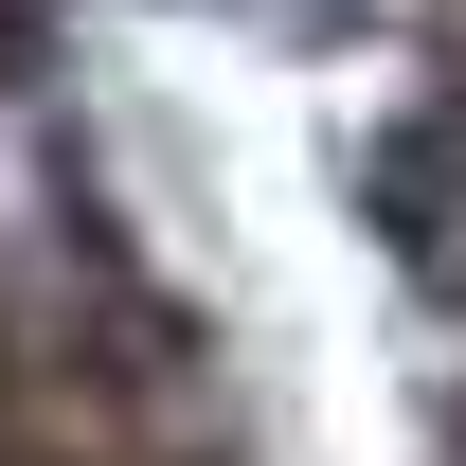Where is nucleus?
Returning a JSON list of instances; mask_svg holds the SVG:
<instances>
[{
	"instance_id": "obj_1",
	"label": "nucleus",
	"mask_w": 466,
	"mask_h": 466,
	"mask_svg": "<svg viewBox=\"0 0 466 466\" xmlns=\"http://www.w3.org/2000/svg\"><path fill=\"white\" fill-rule=\"evenodd\" d=\"M395 233H412V288H431V466H466V0H431V72H412L395 126Z\"/></svg>"
}]
</instances>
